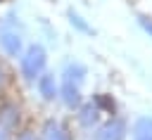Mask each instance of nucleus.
I'll return each mask as SVG.
<instances>
[{"mask_svg": "<svg viewBox=\"0 0 152 140\" xmlns=\"http://www.w3.org/2000/svg\"><path fill=\"white\" fill-rule=\"evenodd\" d=\"M83 81H86V66L78 64V62L69 64L62 74V85H59L57 97H62V102L71 109L81 107V85H83Z\"/></svg>", "mask_w": 152, "mask_h": 140, "instance_id": "obj_1", "label": "nucleus"}, {"mask_svg": "<svg viewBox=\"0 0 152 140\" xmlns=\"http://www.w3.org/2000/svg\"><path fill=\"white\" fill-rule=\"evenodd\" d=\"M45 62H48L45 47H43V45H38V43L28 45V47L19 55V71H21V78H24V81H28V83H31V81H36V78L43 74Z\"/></svg>", "mask_w": 152, "mask_h": 140, "instance_id": "obj_2", "label": "nucleus"}, {"mask_svg": "<svg viewBox=\"0 0 152 140\" xmlns=\"http://www.w3.org/2000/svg\"><path fill=\"white\" fill-rule=\"evenodd\" d=\"M0 50L7 57H19L24 52V43H21V33L17 31V26H10L7 21L0 24Z\"/></svg>", "mask_w": 152, "mask_h": 140, "instance_id": "obj_3", "label": "nucleus"}, {"mask_svg": "<svg viewBox=\"0 0 152 140\" xmlns=\"http://www.w3.org/2000/svg\"><path fill=\"white\" fill-rule=\"evenodd\" d=\"M124 138H126V121L124 119H109L95 133V140H124Z\"/></svg>", "mask_w": 152, "mask_h": 140, "instance_id": "obj_4", "label": "nucleus"}, {"mask_svg": "<svg viewBox=\"0 0 152 140\" xmlns=\"http://www.w3.org/2000/svg\"><path fill=\"white\" fill-rule=\"evenodd\" d=\"M36 88H38V93H40V97L45 102H52L59 95V85H57V81H55L52 74H40L36 78Z\"/></svg>", "mask_w": 152, "mask_h": 140, "instance_id": "obj_5", "label": "nucleus"}, {"mask_svg": "<svg viewBox=\"0 0 152 140\" xmlns=\"http://www.w3.org/2000/svg\"><path fill=\"white\" fill-rule=\"evenodd\" d=\"M40 140H71V138H69L66 128H64L57 119H48V121L43 123V138H40Z\"/></svg>", "mask_w": 152, "mask_h": 140, "instance_id": "obj_6", "label": "nucleus"}, {"mask_svg": "<svg viewBox=\"0 0 152 140\" xmlns=\"http://www.w3.org/2000/svg\"><path fill=\"white\" fill-rule=\"evenodd\" d=\"M0 123L7 128V131H14L19 126V109L14 104H2L0 107Z\"/></svg>", "mask_w": 152, "mask_h": 140, "instance_id": "obj_7", "label": "nucleus"}, {"mask_svg": "<svg viewBox=\"0 0 152 140\" xmlns=\"http://www.w3.org/2000/svg\"><path fill=\"white\" fill-rule=\"evenodd\" d=\"M133 140H152V119L142 116L133 123Z\"/></svg>", "mask_w": 152, "mask_h": 140, "instance_id": "obj_8", "label": "nucleus"}, {"mask_svg": "<svg viewBox=\"0 0 152 140\" xmlns=\"http://www.w3.org/2000/svg\"><path fill=\"white\" fill-rule=\"evenodd\" d=\"M97 116H100V109L90 102V104H83L81 109H78V123L81 126H86V128H93V123L97 121Z\"/></svg>", "mask_w": 152, "mask_h": 140, "instance_id": "obj_9", "label": "nucleus"}, {"mask_svg": "<svg viewBox=\"0 0 152 140\" xmlns=\"http://www.w3.org/2000/svg\"><path fill=\"white\" fill-rule=\"evenodd\" d=\"M69 19H71V24H74L78 31H83V33H90V26H88V24H86V21H83V19H81L76 12H69Z\"/></svg>", "mask_w": 152, "mask_h": 140, "instance_id": "obj_10", "label": "nucleus"}, {"mask_svg": "<svg viewBox=\"0 0 152 140\" xmlns=\"http://www.w3.org/2000/svg\"><path fill=\"white\" fill-rule=\"evenodd\" d=\"M95 102H97V104H102V107H107L109 112H114V102H112L109 97H104V95H97V97H95Z\"/></svg>", "mask_w": 152, "mask_h": 140, "instance_id": "obj_11", "label": "nucleus"}, {"mask_svg": "<svg viewBox=\"0 0 152 140\" xmlns=\"http://www.w3.org/2000/svg\"><path fill=\"white\" fill-rule=\"evenodd\" d=\"M12 140H40V138H38L33 131H21V133H19L17 138H12Z\"/></svg>", "mask_w": 152, "mask_h": 140, "instance_id": "obj_12", "label": "nucleus"}, {"mask_svg": "<svg viewBox=\"0 0 152 140\" xmlns=\"http://www.w3.org/2000/svg\"><path fill=\"white\" fill-rule=\"evenodd\" d=\"M140 26H142V28L152 36V21H147V17H140Z\"/></svg>", "mask_w": 152, "mask_h": 140, "instance_id": "obj_13", "label": "nucleus"}, {"mask_svg": "<svg viewBox=\"0 0 152 140\" xmlns=\"http://www.w3.org/2000/svg\"><path fill=\"white\" fill-rule=\"evenodd\" d=\"M0 140H12V131H7L2 123H0Z\"/></svg>", "mask_w": 152, "mask_h": 140, "instance_id": "obj_14", "label": "nucleus"}, {"mask_svg": "<svg viewBox=\"0 0 152 140\" xmlns=\"http://www.w3.org/2000/svg\"><path fill=\"white\" fill-rule=\"evenodd\" d=\"M2 81H5V71L0 69V85H2Z\"/></svg>", "mask_w": 152, "mask_h": 140, "instance_id": "obj_15", "label": "nucleus"}, {"mask_svg": "<svg viewBox=\"0 0 152 140\" xmlns=\"http://www.w3.org/2000/svg\"><path fill=\"white\" fill-rule=\"evenodd\" d=\"M0 2H5V0H0Z\"/></svg>", "mask_w": 152, "mask_h": 140, "instance_id": "obj_16", "label": "nucleus"}]
</instances>
